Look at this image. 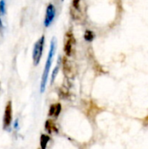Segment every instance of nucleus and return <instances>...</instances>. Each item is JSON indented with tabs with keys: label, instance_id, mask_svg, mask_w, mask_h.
<instances>
[{
	"label": "nucleus",
	"instance_id": "0eeeda50",
	"mask_svg": "<svg viewBox=\"0 0 148 149\" xmlns=\"http://www.w3.org/2000/svg\"><path fill=\"white\" fill-rule=\"evenodd\" d=\"M61 104L59 103H56V104H53L50 107V109H49V112H48V115L50 117H54V118H58L61 113Z\"/></svg>",
	"mask_w": 148,
	"mask_h": 149
},
{
	"label": "nucleus",
	"instance_id": "9d476101",
	"mask_svg": "<svg viewBox=\"0 0 148 149\" xmlns=\"http://www.w3.org/2000/svg\"><path fill=\"white\" fill-rule=\"evenodd\" d=\"M84 38H85V39L86 41H89V42H90V41H92V40L93 39L94 34H93V32L91 31H86L85 32Z\"/></svg>",
	"mask_w": 148,
	"mask_h": 149
},
{
	"label": "nucleus",
	"instance_id": "39448f33",
	"mask_svg": "<svg viewBox=\"0 0 148 149\" xmlns=\"http://www.w3.org/2000/svg\"><path fill=\"white\" fill-rule=\"evenodd\" d=\"M75 45V38L72 32H67L65 35V53L66 56H71L72 53V50Z\"/></svg>",
	"mask_w": 148,
	"mask_h": 149
},
{
	"label": "nucleus",
	"instance_id": "1a4fd4ad",
	"mask_svg": "<svg viewBox=\"0 0 148 149\" xmlns=\"http://www.w3.org/2000/svg\"><path fill=\"white\" fill-rule=\"evenodd\" d=\"M50 141V137L46 134H42L40 137V147L41 149H46L48 142Z\"/></svg>",
	"mask_w": 148,
	"mask_h": 149
},
{
	"label": "nucleus",
	"instance_id": "423d86ee",
	"mask_svg": "<svg viewBox=\"0 0 148 149\" xmlns=\"http://www.w3.org/2000/svg\"><path fill=\"white\" fill-rule=\"evenodd\" d=\"M55 16H56V9L53 4L50 3L46 8L45 17H44V24L45 27H48L51 24L53 19L55 18Z\"/></svg>",
	"mask_w": 148,
	"mask_h": 149
},
{
	"label": "nucleus",
	"instance_id": "f03ea898",
	"mask_svg": "<svg viewBox=\"0 0 148 149\" xmlns=\"http://www.w3.org/2000/svg\"><path fill=\"white\" fill-rule=\"evenodd\" d=\"M44 36L43 35L34 45L33 52H32V59L34 65H38L41 60L43 51H44Z\"/></svg>",
	"mask_w": 148,
	"mask_h": 149
},
{
	"label": "nucleus",
	"instance_id": "4468645a",
	"mask_svg": "<svg viewBox=\"0 0 148 149\" xmlns=\"http://www.w3.org/2000/svg\"><path fill=\"white\" fill-rule=\"evenodd\" d=\"M14 128L15 129H18V120H16L14 122Z\"/></svg>",
	"mask_w": 148,
	"mask_h": 149
},
{
	"label": "nucleus",
	"instance_id": "9b49d317",
	"mask_svg": "<svg viewBox=\"0 0 148 149\" xmlns=\"http://www.w3.org/2000/svg\"><path fill=\"white\" fill-rule=\"evenodd\" d=\"M6 11V6H5V1L0 0V16L4 15Z\"/></svg>",
	"mask_w": 148,
	"mask_h": 149
},
{
	"label": "nucleus",
	"instance_id": "f257e3e1",
	"mask_svg": "<svg viewBox=\"0 0 148 149\" xmlns=\"http://www.w3.org/2000/svg\"><path fill=\"white\" fill-rule=\"evenodd\" d=\"M57 48V42L55 38H52L51 42V46H50V50L48 52V57L45 62V65H44V70L42 74V78H41V83H40V93H43L45 91V87H46V84H47V80L49 78V72H50V69L51 67V64H52V59L55 54V51Z\"/></svg>",
	"mask_w": 148,
	"mask_h": 149
},
{
	"label": "nucleus",
	"instance_id": "2eb2a0df",
	"mask_svg": "<svg viewBox=\"0 0 148 149\" xmlns=\"http://www.w3.org/2000/svg\"><path fill=\"white\" fill-rule=\"evenodd\" d=\"M3 22L1 20V17H0V30H3Z\"/></svg>",
	"mask_w": 148,
	"mask_h": 149
},
{
	"label": "nucleus",
	"instance_id": "ddd939ff",
	"mask_svg": "<svg viewBox=\"0 0 148 149\" xmlns=\"http://www.w3.org/2000/svg\"><path fill=\"white\" fill-rule=\"evenodd\" d=\"M79 3H80V0H72V6L74 7V9L76 10L79 9Z\"/></svg>",
	"mask_w": 148,
	"mask_h": 149
},
{
	"label": "nucleus",
	"instance_id": "f8f14e48",
	"mask_svg": "<svg viewBox=\"0 0 148 149\" xmlns=\"http://www.w3.org/2000/svg\"><path fill=\"white\" fill-rule=\"evenodd\" d=\"M58 70H59V65H57L54 68V70L52 72V74H51V83H53V81L55 80V78L58 75Z\"/></svg>",
	"mask_w": 148,
	"mask_h": 149
},
{
	"label": "nucleus",
	"instance_id": "7ed1b4c3",
	"mask_svg": "<svg viewBox=\"0 0 148 149\" xmlns=\"http://www.w3.org/2000/svg\"><path fill=\"white\" fill-rule=\"evenodd\" d=\"M12 122V103L11 101H8L3 113V127L4 130H8Z\"/></svg>",
	"mask_w": 148,
	"mask_h": 149
},
{
	"label": "nucleus",
	"instance_id": "20e7f679",
	"mask_svg": "<svg viewBox=\"0 0 148 149\" xmlns=\"http://www.w3.org/2000/svg\"><path fill=\"white\" fill-rule=\"evenodd\" d=\"M63 72L68 79H72L76 74L75 66L66 57L63 58Z\"/></svg>",
	"mask_w": 148,
	"mask_h": 149
},
{
	"label": "nucleus",
	"instance_id": "6e6552de",
	"mask_svg": "<svg viewBox=\"0 0 148 149\" xmlns=\"http://www.w3.org/2000/svg\"><path fill=\"white\" fill-rule=\"evenodd\" d=\"M44 127H45V130L47 131V133L49 134H51L53 133H58V127H57V125L55 124V122L52 120H47L46 122H45Z\"/></svg>",
	"mask_w": 148,
	"mask_h": 149
}]
</instances>
